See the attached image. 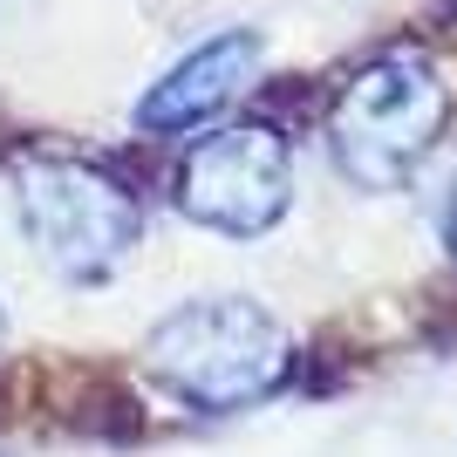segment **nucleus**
<instances>
[{"instance_id": "f257e3e1", "label": "nucleus", "mask_w": 457, "mask_h": 457, "mask_svg": "<svg viewBox=\"0 0 457 457\" xmlns=\"http://www.w3.org/2000/svg\"><path fill=\"white\" fill-rule=\"evenodd\" d=\"M137 369L151 389L198 417H232L267 403L294 376V335L273 307L246 294H205V301H178L137 342Z\"/></svg>"}, {"instance_id": "f03ea898", "label": "nucleus", "mask_w": 457, "mask_h": 457, "mask_svg": "<svg viewBox=\"0 0 457 457\" xmlns=\"http://www.w3.org/2000/svg\"><path fill=\"white\" fill-rule=\"evenodd\" d=\"M7 198L55 280H110L151 232V205L123 171L76 151H28L7 171Z\"/></svg>"}, {"instance_id": "7ed1b4c3", "label": "nucleus", "mask_w": 457, "mask_h": 457, "mask_svg": "<svg viewBox=\"0 0 457 457\" xmlns=\"http://www.w3.org/2000/svg\"><path fill=\"white\" fill-rule=\"evenodd\" d=\"M451 130V76L423 48H382L328 110V157L355 191H403Z\"/></svg>"}, {"instance_id": "20e7f679", "label": "nucleus", "mask_w": 457, "mask_h": 457, "mask_svg": "<svg viewBox=\"0 0 457 457\" xmlns=\"http://www.w3.org/2000/svg\"><path fill=\"white\" fill-rule=\"evenodd\" d=\"M171 198L219 239H260L294 205V144L273 123H212L178 157Z\"/></svg>"}, {"instance_id": "39448f33", "label": "nucleus", "mask_w": 457, "mask_h": 457, "mask_svg": "<svg viewBox=\"0 0 457 457\" xmlns=\"http://www.w3.org/2000/svg\"><path fill=\"white\" fill-rule=\"evenodd\" d=\"M260 62H267V41L253 35V28H219L212 41H198L191 55H178L151 89L137 96V130L144 137L212 130V123L253 89Z\"/></svg>"}, {"instance_id": "423d86ee", "label": "nucleus", "mask_w": 457, "mask_h": 457, "mask_svg": "<svg viewBox=\"0 0 457 457\" xmlns=\"http://www.w3.org/2000/svg\"><path fill=\"white\" fill-rule=\"evenodd\" d=\"M444 253L457 260V185H451V198H444Z\"/></svg>"}, {"instance_id": "0eeeda50", "label": "nucleus", "mask_w": 457, "mask_h": 457, "mask_svg": "<svg viewBox=\"0 0 457 457\" xmlns=\"http://www.w3.org/2000/svg\"><path fill=\"white\" fill-rule=\"evenodd\" d=\"M0 342H7V307H0Z\"/></svg>"}]
</instances>
